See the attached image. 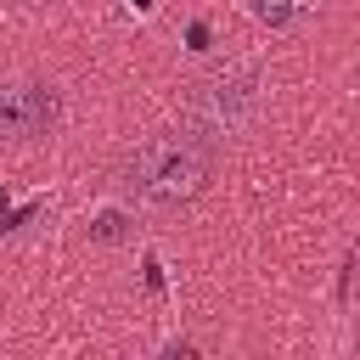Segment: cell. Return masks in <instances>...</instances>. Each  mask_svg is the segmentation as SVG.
<instances>
[{
	"label": "cell",
	"instance_id": "cell-1",
	"mask_svg": "<svg viewBox=\"0 0 360 360\" xmlns=\"http://www.w3.org/2000/svg\"><path fill=\"white\" fill-rule=\"evenodd\" d=\"M219 141L202 129H158L118 158V186L146 208H186L214 186Z\"/></svg>",
	"mask_w": 360,
	"mask_h": 360
},
{
	"label": "cell",
	"instance_id": "cell-2",
	"mask_svg": "<svg viewBox=\"0 0 360 360\" xmlns=\"http://www.w3.org/2000/svg\"><path fill=\"white\" fill-rule=\"evenodd\" d=\"M62 118V101L39 79H0V141H45Z\"/></svg>",
	"mask_w": 360,
	"mask_h": 360
},
{
	"label": "cell",
	"instance_id": "cell-3",
	"mask_svg": "<svg viewBox=\"0 0 360 360\" xmlns=\"http://www.w3.org/2000/svg\"><path fill=\"white\" fill-rule=\"evenodd\" d=\"M253 11H259L264 22H287V0H259Z\"/></svg>",
	"mask_w": 360,
	"mask_h": 360
},
{
	"label": "cell",
	"instance_id": "cell-4",
	"mask_svg": "<svg viewBox=\"0 0 360 360\" xmlns=\"http://www.w3.org/2000/svg\"><path fill=\"white\" fill-rule=\"evenodd\" d=\"M0 208H6V191H0Z\"/></svg>",
	"mask_w": 360,
	"mask_h": 360
}]
</instances>
